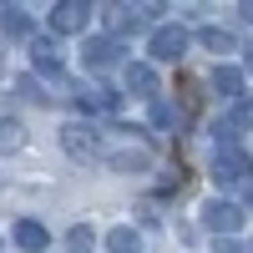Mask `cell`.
<instances>
[{
    "instance_id": "cell-2",
    "label": "cell",
    "mask_w": 253,
    "mask_h": 253,
    "mask_svg": "<svg viewBox=\"0 0 253 253\" xmlns=\"http://www.w3.org/2000/svg\"><path fill=\"white\" fill-rule=\"evenodd\" d=\"M157 10H162V5H107L101 20H107V31H112V41H117V36H137Z\"/></svg>"
},
{
    "instance_id": "cell-14",
    "label": "cell",
    "mask_w": 253,
    "mask_h": 253,
    "mask_svg": "<svg viewBox=\"0 0 253 253\" xmlns=\"http://www.w3.org/2000/svg\"><path fill=\"white\" fill-rule=\"evenodd\" d=\"M198 41H203L208 51H218V56H223V51H238V41L228 36L223 26H203V31H198Z\"/></svg>"
},
{
    "instance_id": "cell-1",
    "label": "cell",
    "mask_w": 253,
    "mask_h": 253,
    "mask_svg": "<svg viewBox=\"0 0 253 253\" xmlns=\"http://www.w3.org/2000/svg\"><path fill=\"white\" fill-rule=\"evenodd\" d=\"M61 147H66L76 162H91V157H101V132L91 122H66L61 126Z\"/></svg>"
},
{
    "instance_id": "cell-24",
    "label": "cell",
    "mask_w": 253,
    "mask_h": 253,
    "mask_svg": "<svg viewBox=\"0 0 253 253\" xmlns=\"http://www.w3.org/2000/svg\"><path fill=\"white\" fill-rule=\"evenodd\" d=\"M248 198H253V182H248Z\"/></svg>"
},
{
    "instance_id": "cell-12",
    "label": "cell",
    "mask_w": 253,
    "mask_h": 253,
    "mask_svg": "<svg viewBox=\"0 0 253 253\" xmlns=\"http://www.w3.org/2000/svg\"><path fill=\"white\" fill-rule=\"evenodd\" d=\"M213 91L228 96V101L243 96V71H238V66H213Z\"/></svg>"
},
{
    "instance_id": "cell-10",
    "label": "cell",
    "mask_w": 253,
    "mask_h": 253,
    "mask_svg": "<svg viewBox=\"0 0 253 253\" xmlns=\"http://www.w3.org/2000/svg\"><path fill=\"white\" fill-rule=\"evenodd\" d=\"M15 243L26 248V253H46V248H51V233H46L36 218H20V223H15Z\"/></svg>"
},
{
    "instance_id": "cell-22",
    "label": "cell",
    "mask_w": 253,
    "mask_h": 253,
    "mask_svg": "<svg viewBox=\"0 0 253 253\" xmlns=\"http://www.w3.org/2000/svg\"><path fill=\"white\" fill-rule=\"evenodd\" d=\"M248 71H253V46H248Z\"/></svg>"
},
{
    "instance_id": "cell-8",
    "label": "cell",
    "mask_w": 253,
    "mask_h": 253,
    "mask_svg": "<svg viewBox=\"0 0 253 253\" xmlns=\"http://www.w3.org/2000/svg\"><path fill=\"white\" fill-rule=\"evenodd\" d=\"M76 101H81V112H91V117H112V112L122 107V96L107 91V86H81Z\"/></svg>"
},
{
    "instance_id": "cell-5",
    "label": "cell",
    "mask_w": 253,
    "mask_h": 253,
    "mask_svg": "<svg viewBox=\"0 0 253 253\" xmlns=\"http://www.w3.org/2000/svg\"><path fill=\"white\" fill-rule=\"evenodd\" d=\"M182 51H187L182 26H157L152 31V61H182Z\"/></svg>"
},
{
    "instance_id": "cell-21",
    "label": "cell",
    "mask_w": 253,
    "mask_h": 253,
    "mask_svg": "<svg viewBox=\"0 0 253 253\" xmlns=\"http://www.w3.org/2000/svg\"><path fill=\"white\" fill-rule=\"evenodd\" d=\"M213 253H243V248H238V243H218Z\"/></svg>"
},
{
    "instance_id": "cell-17",
    "label": "cell",
    "mask_w": 253,
    "mask_h": 253,
    "mask_svg": "<svg viewBox=\"0 0 253 253\" xmlns=\"http://www.w3.org/2000/svg\"><path fill=\"white\" fill-rule=\"evenodd\" d=\"M112 167H117V172H132V167H147V152H117V157H112Z\"/></svg>"
},
{
    "instance_id": "cell-19",
    "label": "cell",
    "mask_w": 253,
    "mask_h": 253,
    "mask_svg": "<svg viewBox=\"0 0 253 253\" xmlns=\"http://www.w3.org/2000/svg\"><path fill=\"white\" fill-rule=\"evenodd\" d=\"M71 248L86 253V248H91V228H71Z\"/></svg>"
},
{
    "instance_id": "cell-23",
    "label": "cell",
    "mask_w": 253,
    "mask_h": 253,
    "mask_svg": "<svg viewBox=\"0 0 253 253\" xmlns=\"http://www.w3.org/2000/svg\"><path fill=\"white\" fill-rule=\"evenodd\" d=\"M0 71H5V51H0Z\"/></svg>"
},
{
    "instance_id": "cell-4",
    "label": "cell",
    "mask_w": 253,
    "mask_h": 253,
    "mask_svg": "<svg viewBox=\"0 0 253 253\" xmlns=\"http://www.w3.org/2000/svg\"><path fill=\"white\" fill-rule=\"evenodd\" d=\"M86 20H91V5H81V0H56V5H51V31L56 36L86 31Z\"/></svg>"
},
{
    "instance_id": "cell-18",
    "label": "cell",
    "mask_w": 253,
    "mask_h": 253,
    "mask_svg": "<svg viewBox=\"0 0 253 253\" xmlns=\"http://www.w3.org/2000/svg\"><path fill=\"white\" fill-rule=\"evenodd\" d=\"M0 147H20V126L15 122H0Z\"/></svg>"
},
{
    "instance_id": "cell-9",
    "label": "cell",
    "mask_w": 253,
    "mask_h": 253,
    "mask_svg": "<svg viewBox=\"0 0 253 253\" xmlns=\"http://www.w3.org/2000/svg\"><path fill=\"white\" fill-rule=\"evenodd\" d=\"M126 91H132V96H147V101H157V71L147 66V61H126Z\"/></svg>"
},
{
    "instance_id": "cell-13",
    "label": "cell",
    "mask_w": 253,
    "mask_h": 253,
    "mask_svg": "<svg viewBox=\"0 0 253 253\" xmlns=\"http://www.w3.org/2000/svg\"><path fill=\"white\" fill-rule=\"evenodd\" d=\"M0 31L5 36H31V15L20 5H0Z\"/></svg>"
},
{
    "instance_id": "cell-11",
    "label": "cell",
    "mask_w": 253,
    "mask_h": 253,
    "mask_svg": "<svg viewBox=\"0 0 253 253\" xmlns=\"http://www.w3.org/2000/svg\"><path fill=\"white\" fill-rule=\"evenodd\" d=\"M31 61H36V71H51V76H61V46H56L51 36L31 41Z\"/></svg>"
},
{
    "instance_id": "cell-3",
    "label": "cell",
    "mask_w": 253,
    "mask_h": 253,
    "mask_svg": "<svg viewBox=\"0 0 253 253\" xmlns=\"http://www.w3.org/2000/svg\"><path fill=\"white\" fill-rule=\"evenodd\" d=\"M248 172H253V157H248V152H238V147H223V152L213 157V177H218L223 187H238Z\"/></svg>"
},
{
    "instance_id": "cell-16",
    "label": "cell",
    "mask_w": 253,
    "mask_h": 253,
    "mask_svg": "<svg viewBox=\"0 0 253 253\" xmlns=\"http://www.w3.org/2000/svg\"><path fill=\"white\" fill-rule=\"evenodd\" d=\"M152 122H157V126H177L182 112H177V107H167V101H152Z\"/></svg>"
},
{
    "instance_id": "cell-6",
    "label": "cell",
    "mask_w": 253,
    "mask_h": 253,
    "mask_svg": "<svg viewBox=\"0 0 253 253\" xmlns=\"http://www.w3.org/2000/svg\"><path fill=\"white\" fill-rule=\"evenodd\" d=\"M203 223L213 228V233H238V228H243V208L238 203H208L203 208Z\"/></svg>"
},
{
    "instance_id": "cell-15",
    "label": "cell",
    "mask_w": 253,
    "mask_h": 253,
    "mask_svg": "<svg viewBox=\"0 0 253 253\" xmlns=\"http://www.w3.org/2000/svg\"><path fill=\"white\" fill-rule=\"evenodd\" d=\"M107 248H112V253H137L142 238L132 233V228H112V233H107Z\"/></svg>"
},
{
    "instance_id": "cell-20",
    "label": "cell",
    "mask_w": 253,
    "mask_h": 253,
    "mask_svg": "<svg viewBox=\"0 0 253 253\" xmlns=\"http://www.w3.org/2000/svg\"><path fill=\"white\" fill-rule=\"evenodd\" d=\"M238 15H243L248 26H253V0H243V5H238Z\"/></svg>"
},
{
    "instance_id": "cell-7",
    "label": "cell",
    "mask_w": 253,
    "mask_h": 253,
    "mask_svg": "<svg viewBox=\"0 0 253 253\" xmlns=\"http://www.w3.org/2000/svg\"><path fill=\"white\" fill-rule=\"evenodd\" d=\"M81 61H86V71H107V66H117V61H122V46H117L112 36H96V41H86Z\"/></svg>"
}]
</instances>
